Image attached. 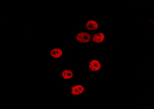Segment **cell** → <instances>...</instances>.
Listing matches in <instances>:
<instances>
[{"label": "cell", "instance_id": "6da1fadb", "mask_svg": "<svg viewBox=\"0 0 154 109\" xmlns=\"http://www.w3.org/2000/svg\"><path fill=\"white\" fill-rule=\"evenodd\" d=\"M94 33L87 31H75L72 36L74 37L75 42L78 44H91V36Z\"/></svg>", "mask_w": 154, "mask_h": 109}, {"label": "cell", "instance_id": "8992f818", "mask_svg": "<svg viewBox=\"0 0 154 109\" xmlns=\"http://www.w3.org/2000/svg\"><path fill=\"white\" fill-rule=\"evenodd\" d=\"M106 33L105 31H99L93 33L91 36V44H101L106 41Z\"/></svg>", "mask_w": 154, "mask_h": 109}, {"label": "cell", "instance_id": "5b68a950", "mask_svg": "<svg viewBox=\"0 0 154 109\" xmlns=\"http://www.w3.org/2000/svg\"><path fill=\"white\" fill-rule=\"evenodd\" d=\"M85 86L81 83L70 86L69 87V96H74L75 97L79 96L85 95Z\"/></svg>", "mask_w": 154, "mask_h": 109}, {"label": "cell", "instance_id": "3957f363", "mask_svg": "<svg viewBox=\"0 0 154 109\" xmlns=\"http://www.w3.org/2000/svg\"><path fill=\"white\" fill-rule=\"evenodd\" d=\"M101 25V21L98 18H93L87 21L84 25V27H85L86 31L88 32L95 33L99 31Z\"/></svg>", "mask_w": 154, "mask_h": 109}, {"label": "cell", "instance_id": "52a82bcc", "mask_svg": "<svg viewBox=\"0 0 154 109\" xmlns=\"http://www.w3.org/2000/svg\"><path fill=\"white\" fill-rule=\"evenodd\" d=\"M75 68H64L62 69L61 78L63 82L71 81L75 78Z\"/></svg>", "mask_w": 154, "mask_h": 109}, {"label": "cell", "instance_id": "7a4b0ae2", "mask_svg": "<svg viewBox=\"0 0 154 109\" xmlns=\"http://www.w3.org/2000/svg\"><path fill=\"white\" fill-rule=\"evenodd\" d=\"M65 54V50L63 48H51L48 50V57L54 61H61Z\"/></svg>", "mask_w": 154, "mask_h": 109}, {"label": "cell", "instance_id": "277c9868", "mask_svg": "<svg viewBox=\"0 0 154 109\" xmlns=\"http://www.w3.org/2000/svg\"><path fill=\"white\" fill-rule=\"evenodd\" d=\"M88 67L89 71L95 73H99L103 71L102 61L98 58H90L88 61Z\"/></svg>", "mask_w": 154, "mask_h": 109}]
</instances>
